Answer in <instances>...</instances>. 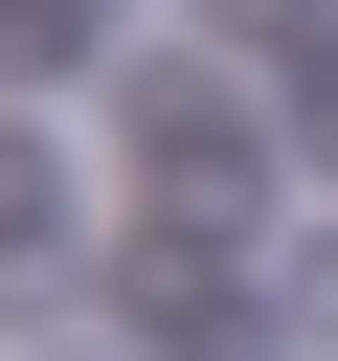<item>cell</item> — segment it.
<instances>
[{
  "label": "cell",
  "instance_id": "cell-2",
  "mask_svg": "<svg viewBox=\"0 0 338 361\" xmlns=\"http://www.w3.org/2000/svg\"><path fill=\"white\" fill-rule=\"evenodd\" d=\"M0 293H23V316L68 293V158H45L23 113H0Z\"/></svg>",
  "mask_w": 338,
  "mask_h": 361
},
{
  "label": "cell",
  "instance_id": "cell-3",
  "mask_svg": "<svg viewBox=\"0 0 338 361\" xmlns=\"http://www.w3.org/2000/svg\"><path fill=\"white\" fill-rule=\"evenodd\" d=\"M90 23H113V0H0V68H68Z\"/></svg>",
  "mask_w": 338,
  "mask_h": 361
},
{
  "label": "cell",
  "instance_id": "cell-1",
  "mask_svg": "<svg viewBox=\"0 0 338 361\" xmlns=\"http://www.w3.org/2000/svg\"><path fill=\"white\" fill-rule=\"evenodd\" d=\"M135 180H158V203L203 180V226H225V203H248L270 158H248V113H225V90H180V68H135Z\"/></svg>",
  "mask_w": 338,
  "mask_h": 361
}]
</instances>
